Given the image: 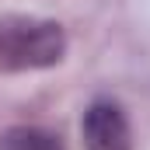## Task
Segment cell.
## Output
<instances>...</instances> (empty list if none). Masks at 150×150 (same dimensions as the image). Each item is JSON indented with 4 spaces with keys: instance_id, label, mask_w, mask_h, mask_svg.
<instances>
[{
    "instance_id": "obj_3",
    "label": "cell",
    "mask_w": 150,
    "mask_h": 150,
    "mask_svg": "<svg viewBox=\"0 0 150 150\" xmlns=\"http://www.w3.org/2000/svg\"><path fill=\"white\" fill-rule=\"evenodd\" d=\"M0 150H67V147L45 126H11L0 133Z\"/></svg>"
},
{
    "instance_id": "obj_2",
    "label": "cell",
    "mask_w": 150,
    "mask_h": 150,
    "mask_svg": "<svg viewBox=\"0 0 150 150\" xmlns=\"http://www.w3.org/2000/svg\"><path fill=\"white\" fill-rule=\"evenodd\" d=\"M84 150H133V129L115 98H94L80 119Z\"/></svg>"
},
{
    "instance_id": "obj_1",
    "label": "cell",
    "mask_w": 150,
    "mask_h": 150,
    "mask_svg": "<svg viewBox=\"0 0 150 150\" xmlns=\"http://www.w3.org/2000/svg\"><path fill=\"white\" fill-rule=\"evenodd\" d=\"M67 56V32L59 21L35 14H7L0 18V70L28 74L49 70Z\"/></svg>"
}]
</instances>
